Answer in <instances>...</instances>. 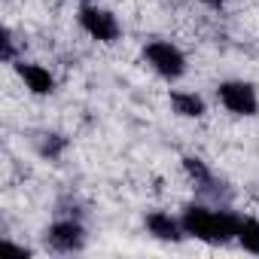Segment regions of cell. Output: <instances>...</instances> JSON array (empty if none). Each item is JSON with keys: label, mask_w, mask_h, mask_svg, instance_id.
I'll list each match as a JSON object with an SVG mask.
<instances>
[{"label": "cell", "mask_w": 259, "mask_h": 259, "mask_svg": "<svg viewBox=\"0 0 259 259\" xmlns=\"http://www.w3.org/2000/svg\"><path fill=\"white\" fill-rule=\"evenodd\" d=\"M183 171L189 174V180L198 186V189H213V183H217V177H213V171L198 159V156H183Z\"/></svg>", "instance_id": "9c48e42d"}, {"label": "cell", "mask_w": 259, "mask_h": 259, "mask_svg": "<svg viewBox=\"0 0 259 259\" xmlns=\"http://www.w3.org/2000/svg\"><path fill=\"white\" fill-rule=\"evenodd\" d=\"M0 46H4V61L7 64H16V37H13L10 28L0 31Z\"/></svg>", "instance_id": "8fae6325"}, {"label": "cell", "mask_w": 259, "mask_h": 259, "mask_svg": "<svg viewBox=\"0 0 259 259\" xmlns=\"http://www.w3.org/2000/svg\"><path fill=\"white\" fill-rule=\"evenodd\" d=\"M217 101L232 113V116H256L259 113V95L256 85L247 79H223L217 85Z\"/></svg>", "instance_id": "277c9868"}, {"label": "cell", "mask_w": 259, "mask_h": 259, "mask_svg": "<svg viewBox=\"0 0 259 259\" xmlns=\"http://www.w3.org/2000/svg\"><path fill=\"white\" fill-rule=\"evenodd\" d=\"M76 25L82 28L85 37H92L95 43H104V46H110L122 37V25H119L116 13H110L98 4H82L76 13Z\"/></svg>", "instance_id": "3957f363"}, {"label": "cell", "mask_w": 259, "mask_h": 259, "mask_svg": "<svg viewBox=\"0 0 259 259\" xmlns=\"http://www.w3.org/2000/svg\"><path fill=\"white\" fill-rule=\"evenodd\" d=\"M141 55H144L147 67H150L156 76L168 79V82H177V79L186 76V55H183V49H180L177 43H171V40H150Z\"/></svg>", "instance_id": "7a4b0ae2"}, {"label": "cell", "mask_w": 259, "mask_h": 259, "mask_svg": "<svg viewBox=\"0 0 259 259\" xmlns=\"http://www.w3.org/2000/svg\"><path fill=\"white\" fill-rule=\"evenodd\" d=\"M144 226H147V232H150L156 241H165V244H180V241L186 238L180 217H171L168 210H150V213L144 217Z\"/></svg>", "instance_id": "52a82bcc"}, {"label": "cell", "mask_w": 259, "mask_h": 259, "mask_svg": "<svg viewBox=\"0 0 259 259\" xmlns=\"http://www.w3.org/2000/svg\"><path fill=\"white\" fill-rule=\"evenodd\" d=\"M201 4H204V7H210V10H220V7H226V4H229V0H201Z\"/></svg>", "instance_id": "7c38bea8"}, {"label": "cell", "mask_w": 259, "mask_h": 259, "mask_svg": "<svg viewBox=\"0 0 259 259\" xmlns=\"http://www.w3.org/2000/svg\"><path fill=\"white\" fill-rule=\"evenodd\" d=\"M46 247L55 253H79L85 247V226L73 217H61L46 229Z\"/></svg>", "instance_id": "5b68a950"}, {"label": "cell", "mask_w": 259, "mask_h": 259, "mask_svg": "<svg viewBox=\"0 0 259 259\" xmlns=\"http://www.w3.org/2000/svg\"><path fill=\"white\" fill-rule=\"evenodd\" d=\"M171 107H174V113L183 116V119H201V116L207 113L204 98L195 95V92H186V89H171Z\"/></svg>", "instance_id": "ba28073f"}, {"label": "cell", "mask_w": 259, "mask_h": 259, "mask_svg": "<svg viewBox=\"0 0 259 259\" xmlns=\"http://www.w3.org/2000/svg\"><path fill=\"white\" fill-rule=\"evenodd\" d=\"M16 73L25 82V89L37 98H49L55 92V76L49 67L37 64V61H16Z\"/></svg>", "instance_id": "8992f818"}, {"label": "cell", "mask_w": 259, "mask_h": 259, "mask_svg": "<svg viewBox=\"0 0 259 259\" xmlns=\"http://www.w3.org/2000/svg\"><path fill=\"white\" fill-rule=\"evenodd\" d=\"M235 241L241 244V250H247V253L259 256V220H256V217H241Z\"/></svg>", "instance_id": "30bf717a"}, {"label": "cell", "mask_w": 259, "mask_h": 259, "mask_svg": "<svg viewBox=\"0 0 259 259\" xmlns=\"http://www.w3.org/2000/svg\"><path fill=\"white\" fill-rule=\"evenodd\" d=\"M180 223H183V232L186 238H195V241H204V244H229L235 241L238 235V223L241 217L226 210V207H207V204H186L183 213H180Z\"/></svg>", "instance_id": "6da1fadb"}]
</instances>
